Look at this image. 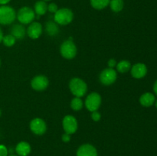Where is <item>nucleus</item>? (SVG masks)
<instances>
[{
    "label": "nucleus",
    "mask_w": 157,
    "mask_h": 156,
    "mask_svg": "<svg viewBox=\"0 0 157 156\" xmlns=\"http://www.w3.org/2000/svg\"><path fill=\"white\" fill-rule=\"evenodd\" d=\"M69 89L75 97H82L87 91V85L79 77H74L69 82Z\"/></svg>",
    "instance_id": "f257e3e1"
},
{
    "label": "nucleus",
    "mask_w": 157,
    "mask_h": 156,
    "mask_svg": "<svg viewBox=\"0 0 157 156\" xmlns=\"http://www.w3.org/2000/svg\"><path fill=\"white\" fill-rule=\"evenodd\" d=\"M74 19V13L70 9L62 8L57 11L55 13L54 21L60 25L69 24Z\"/></svg>",
    "instance_id": "f03ea898"
},
{
    "label": "nucleus",
    "mask_w": 157,
    "mask_h": 156,
    "mask_svg": "<svg viewBox=\"0 0 157 156\" xmlns=\"http://www.w3.org/2000/svg\"><path fill=\"white\" fill-rule=\"evenodd\" d=\"M16 18L15 9L9 6H0V24L8 25L12 24Z\"/></svg>",
    "instance_id": "7ed1b4c3"
},
{
    "label": "nucleus",
    "mask_w": 157,
    "mask_h": 156,
    "mask_svg": "<svg viewBox=\"0 0 157 156\" xmlns=\"http://www.w3.org/2000/svg\"><path fill=\"white\" fill-rule=\"evenodd\" d=\"M16 18L21 24H31L35 18V12L30 7L24 6L18 11Z\"/></svg>",
    "instance_id": "20e7f679"
},
{
    "label": "nucleus",
    "mask_w": 157,
    "mask_h": 156,
    "mask_svg": "<svg viewBox=\"0 0 157 156\" xmlns=\"http://www.w3.org/2000/svg\"><path fill=\"white\" fill-rule=\"evenodd\" d=\"M60 53L61 56L67 60L73 59L77 54V47L73 40H66L60 47Z\"/></svg>",
    "instance_id": "39448f33"
},
{
    "label": "nucleus",
    "mask_w": 157,
    "mask_h": 156,
    "mask_svg": "<svg viewBox=\"0 0 157 156\" xmlns=\"http://www.w3.org/2000/svg\"><path fill=\"white\" fill-rule=\"evenodd\" d=\"M101 101H102V99H101V95L96 92H93L87 96L84 104L88 111L94 112L97 111L100 108L101 105Z\"/></svg>",
    "instance_id": "423d86ee"
},
{
    "label": "nucleus",
    "mask_w": 157,
    "mask_h": 156,
    "mask_svg": "<svg viewBox=\"0 0 157 156\" xmlns=\"http://www.w3.org/2000/svg\"><path fill=\"white\" fill-rule=\"evenodd\" d=\"M117 78V71L113 68H106L101 71L99 79L101 84L104 86H110L114 84Z\"/></svg>",
    "instance_id": "0eeeda50"
},
{
    "label": "nucleus",
    "mask_w": 157,
    "mask_h": 156,
    "mask_svg": "<svg viewBox=\"0 0 157 156\" xmlns=\"http://www.w3.org/2000/svg\"><path fill=\"white\" fill-rule=\"evenodd\" d=\"M62 126L64 132L70 135L74 134L76 132L78 128L77 119L71 115H67L63 119Z\"/></svg>",
    "instance_id": "6e6552de"
},
{
    "label": "nucleus",
    "mask_w": 157,
    "mask_h": 156,
    "mask_svg": "<svg viewBox=\"0 0 157 156\" xmlns=\"http://www.w3.org/2000/svg\"><path fill=\"white\" fill-rule=\"evenodd\" d=\"M30 129L37 136H42L47 131V125L44 119L41 118H35L30 122Z\"/></svg>",
    "instance_id": "1a4fd4ad"
},
{
    "label": "nucleus",
    "mask_w": 157,
    "mask_h": 156,
    "mask_svg": "<svg viewBox=\"0 0 157 156\" xmlns=\"http://www.w3.org/2000/svg\"><path fill=\"white\" fill-rule=\"evenodd\" d=\"M49 85V80L44 75H38L31 81V86L36 91H43L46 90Z\"/></svg>",
    "instance_id": "9d476101"
},
{
    "label": "nucleus",
    "mask_w": 157,
    "mask_h": 156,
    "mask_svg": "<svg viewBox=\"0 0 157 156\" xmlns=\"http://www.w3.org/2000/svg\"><path fill=\"white\" fill-rule=\"evenodd\" d=\"M42 33V25L38 21H32L26 29V34L32 39H37Z\"/></svg>",
    "instance_id": "9b49d317"
},
{
    "label": "nucleus",
    "mask_w": 157,
    "mask_h": 156,
    "mask_svg": "<svg viewBox=\"0 0 157 156\" xmlns=\"http://www.w3.org/2000/svg\"><path fill=\"white\" fill-rule=\"evenodd\" d=\"M130 73L132 76L135 79L144 78L147 73V67L143 63H137L132 66L130 69Z\"/></svg>",
    "instance_id": "f8f14e48"
},
{
    "label": "nucleus",
    "mask_w": 157,
    "mask_h": 156,
    "mask_svg": "<svg viewBox=\"0 0 157 156\" xmlns=\"http://www.w3.org/2000/svg\"><path fill=\"white\" fill-rule=\"evenodd\" d=\"M76 154L77 156H98V151L94 145L84 144L78 148Z\"/></svg>",
    "instance_id": "ddd939ff"
},
{
    "label": "nucleus",
    "mask_w": 157,
    "mask_h": 156,
    "mask_svg": "<svg viewBox=\"0 0 157 156\" xmlns=\"http://www.w3.org/2000/svg\"><path fill=\"white\" fill-rule=\"evenodd\" d=\"M32 148L29 142H20L17 144L15 151L18 156H28L31 153Z\"/></svg>",
    "instance_id": "4468645a"
},
{
    "label": "nucleus",
    "mask_w": 157,
    "mask_h": 156,
    "mask_svg": "<svg viewBox=\"0 0 157 156\" xmlns=\"http://www.w3.org/2000/svg\"><path fill=\"white\" fill-rule=\"evenodd\" d=\"M11 35H13L15 38L21 40L25 38L26 35V29L21 24H15L11 28Z\"/></svg>",
    "instance_id": "2eb2a0df"
},
{
    "label": "nucleus",
    "mask_w": 157,
    "mask_h": 156,
    "mask_svg": "<svg viewBox=\"0 0 157 156\" xmlns=\"http://www.w3.org/2000/svg\"><path fill=\"white\" fill-rule=\"evenodd\" d=\"M155 96L152 93H145L140 97V102L143 106L150 107L154 104Z\"/></svg>",
    "instance_id": "dca6fc26"
},
{
    "label": "nucleus",
    "mask_w": 157,
    "mask_h": 156,
    "mask_svg": "<svg viewBox=\"0 0 157 156\" xmlns=\"http://www.w3.org/2000/svg\"><path fill=\"white\" fill-rule=\"evenodd\" d=\"M45 32L49 36H56L59 33V28L55 21H48L45 24Z\"/></svg>",
    "instance_id": "f3484780"
},
{
    "label": "nucleus",
    "mask_w": 157,
    "mask_h": 156,
    "mask_svg": "<svg viewBox=\"0 0 157 156\" xmlns=\"http://www.w3.org/2000/svg\"><path fill=\"white\" fill-rule=\"evenodd\" d=\"M34 11L38 16L44 15L48 11V5L43 0L38 1L34 6Z\"/></svg>",
    "instance_id": "a211bd4d"
},
{
    "label": "nucleus",
    "mask_w": 157,
    "mask_h": 156,
    "mask_svg": "<svg viewBox=\"0 0 157 156\" xmlns=\"http://www.w3.org/2000/svg\"><path fill=\"white\" fill-rule=\"evenodd\" d=\"M131 64H130V61H127V60H123L121 61L119 63L117 64V70L119 73H125L127 72H128L129 70H130L131 69Z\"/></svg>",
    "instance_id": "6ab92c4d"
},
{
    "label": "nucleus",
    "mask_w": 157,
    "mask_h": 156,
    "mask_svg": "<svg viewBox=\"0 0 157 156\" xmlns=\"http://www.w3.org/2000/svg\"><path fill=\"white\" fill-rule=\"evenodd\" d=\"M110 0H90V5L94 9L101 10L109 6Z\"/></svg>",
    "instance_id": "aec40b11"
},
{
    "label": "nucleus",
    "mask_w": 157,
    "mask_h": 156,
    "mask_svg": "<svg viewBox=\"0 0 157 156\" xmlns=\"http://www.w3.org/2000/svg\"><path fill=\"white\" fill-rule=\"evenodd\" d=\"M109 5L113 12H120L124 9V0H110Z\"/></svg>",
    "instance_id": "412c9836"
},
{
    "label": "nucleus",
    "mask_w": 157,
    "mask_h": 156,
    "mask_svg": "<svg viewBox=\"0 0 157 156\" xmlns=\"http://www.w3.org/2000/svg\"><path fill=\"white\" fill-rule=\"evenodd\" d=\"M84 102L80 97H75L71 101V107L75 111H80L83 109Z\"/></svg>",
    "instance_id": "4be33fe9"
},
{
    "label": "nucleus",
    "mask_w": 157,
    "mask_h": 156,
    "mask_svg": "<svg viewBox=\"0 0 157 156\" xmlns=\"http://www.w3.org/2000/svg\"><path fill=\"white\" fill-rule=\"evenodd\" d=\"M2 42L6 47H12L16 42V38L12 35H7L3 37Z\"/></svg>",
    "instance_id": "5701e85b"
},
{
    "label": "nucleus",
    "mask_w": 157,
    "mask_h": 156,
    "mask_svg": "<svg viewBox=\"0 0 157 156\" xmlns=\"http://www.w3.org/2000/svg\"><path fill=\"white\" fill-rule=\"evenodd\" d=\"M58 10V7L55 3H50V4L48 6V11L51 13H54L55 14L57 11Z\"/></svg>",
    "instance_id": "b1692460"
},
{
    "label": "nucleus",
    "mask_w": 157,
    "mask_h": 156,
    "mask_svg": "<svg viewBox=\"0 0 157 156\" xmlns=\"http://www.w3.org/2000/svg\"><path fill=\"white\" fill-rule=\"evenodd\" d=\"M91 119H93L94 122H99L101 119V115L99 112L97 110V111L92 112L91 114Z\"/></svg>",
    "instance_id": "393cba45"
},
{
    "label": "nucleus",
    "mask_w": 157,
    "mask_h": 156,
    "mask_svg": "<svg viewBox=\"0 0 157 156\" xmlns=\"http://www.w3.org/2000/svg\"><path fill=\"white\" fill-rule=\"evenodd\" d=\"M9 151L4 145H0V156H8Z\"/></svg>",
    "instance_id": "a878e982"
},
{
    "label": "nucleus",
    "mask_w": 157,
    "mask_h": 156,
    "mask_svg": "<svg viewBox=\"0 0 157 156\" xmlns=\"http://www.w3.org/2000/svg\"><path fill=\"white\" fill-rule=\"evenodd\" d=\"M107 64H108V67H110V68H113V69L117 66L116 60L113 59V58H111V59H110L108 61V62H107Z\"/></svg>",
    "instance_id": "bb28decb"
},
{
    "label": "nucleus",
    "mask_w": 157,
    "mask_h": 156,
    "mask_svg": "<svg viewBox=\"0 0 157 156\" xmlns=\"http://www.w3.org/2000/svg\"><path fill=\"white\" fill-rule=\"evenodd\" d=\"M61 139L64 142H69L71 141V135L70 134H67V133L64 132V134L62 135V137H61Z\"/></svg>",
    "instance_id": "cd10ccee"
},
{
    "label": "nucleus",
    "mask_w": 157,
    "mask_h": 156,
    "mask_svg": "<svg viewBox=\"0 0 157 156\" xmlns=\"http://www.w3.org/2000/svg\"><path fill=\"white\" fill-rule=\"evenodd\" d=\"M10 1L11 0H0V5H2V6H6Z\"/></svg>",
    "instance_id": "c85d7f7f"
},
{
    "label": "nucleus",
    "mask_w": 157,
    "mask_h": 156,
    "mask_svg": "<svg viewBox=\"0 0 157 156\" xmlns=\"http://www.w3.org/2000/svg\"><path fill=\"white\" fill-rule=\"evenodd\" d=\"M153 91L157 95V80H156V82L154 83V84H153Z\"/></svg>",
    "instance_id": "c756f323"
},
{
    "label": "nucleus",
    "mask_w": 157,
    "mask_h": 156,
    "mask_svg": "<svg viewBox=\"0 0 157 156\" xmlns=\"http://www.w3.org/2000/svg\"><path fill=\"white\" fill-rule=\"evenodd\" d=\"M3 37H4V35H3V32H2V31L1 28H0V43L2 42Z\"/></svg>",
    "instance_id": "7c9ffc66"
},
{
    "label": "nucleus",
    "mask_w": 157,
    "mask_h": 156,
    "mask_svg": "<svg viewBox=\"0 0 157 156\" xmlns=\"http://www.w3.org/2000/svg\"><path fill=\"white\" fill-rule=\"evenodd\" d=\"M155 106H156V109H157V99L156 100V102H155Z\"/></svg>",
    "instance_id": "2f4dec72"
},
{
    "label": "nucleus",
    "mask_w": 157,
    "mask_h": 156,
    "mask_svg": "<svg viewBox=\"0 0 157 156\" xmlns=\"http://www.w3.org/2000/svg\"><path fill=\"white\" fill-rule=\"evenodd\" d=\"M43 1H44V2H48V1H51V0H43Z\"/></svg>",
    "instance_id": "473e14b6"
},
{
    "label": "nucleus",
    "mask_w": 157,
    "mask_h": 156,
    "mask_svg": "<svg viewBox=\"0 0 157 156\" xmlns=\"http://www.w3.org/2000/svg\"><path fill=\"white\" fill-rule=\"evenodd\" d=\"M1 115H2V111H1V110H0V116H1Z\"/></svg>",
    "instance_id": "72a5a7b5"
},
{
    "label": "nucleus",
    "mask_w": 157,
    "mask_h": 156,
    "mask_svg": "<svg viewBox=\"0 0 157 156\" xmlns=\"http://www.w3.org/2000/svg\"><path fill=\"white\" fill-rule=\"evenodd\" d=\"M0 66H1V61H0Z\"/></svg>",
    "instance_id": "f704fd0d"
},
{
    "label": "nucleus",
    "mask_w": 157,
    "mask_h": 156,
    "mask_svg": "<svg viewBox=\"0 0 157 156\" xmlns=\"http://www.w3.org/2000/svg\"><path fill=\"white\" fill-rule=\"evenodd\" d=\"M10 156H17V155H10Z\"/></svg>",
    "instance_id": "c9c22d12"
}]
</instances>
